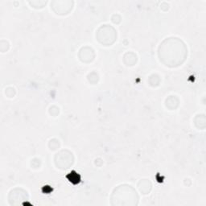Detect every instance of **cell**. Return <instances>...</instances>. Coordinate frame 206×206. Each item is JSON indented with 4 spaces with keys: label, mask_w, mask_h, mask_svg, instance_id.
<instances>
[{
    "label": "cell",
    "mask_w": 206,
    "mask_h": 206,
    "mask_svg": "<svg viewBox=\"0 0 206 206\" xmlns=\"http://www.w3.org/2000/svg\"><path fill=\"white\" fill-rule=\"evenodd\" d=\"M67 178L69 180V181H71L74 184H78L80 182V180H81L80 176L77 172H71L69 175L67 176Z\"/></svg>",
    "instance_id": "obj_1"
}]
</instances>
